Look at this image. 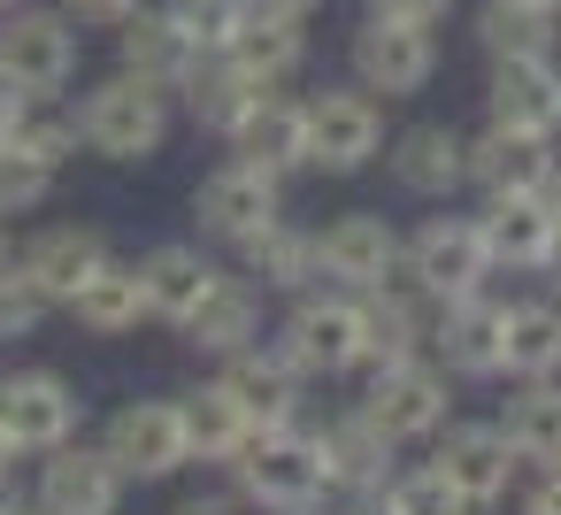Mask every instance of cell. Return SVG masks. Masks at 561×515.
I'll return each instance as SVG.
<instances>
[{
  "label": "cell",
  "mask_w": 561,
  "mask_h": 515,
  "mask_svg": "<svg viewBox=\"0 0 561 515\" xmlns=\"http://www.w3.org/2000/svg\"><path fill=\"white\" fill-rule=\"evenodd\" d=\"M70 116H78V147L85 154H101V162H154L170 124H178V93L154 85V78L108 70L101 85H85V101Z\"/></svg>",
  "instance_id": "6da1fadb"
},
{
  "label": "cell",
  "mask_w": 561,
  "mask_h": 515,
  "mask_svg": "<svg viewBox=\"0 0 561 515\" xmlns=\"http://www.w3.org/2000/svg\"><path fill=\"white\" fill-rule=\"evenodd\" d=\"M224 469L239 477V500H247V507H270V515H316V507L331 500L323 446H316V431H300V423L247 431Z\"/></svg>",
  "instance_id": "7a4b0ae2"
},
{
  "label": "cell",
  "mask_w": 561,
  "mask_h": 515,
  "mask_svg": "<svg viewBox=\"0 0 561 515\" xmlns=\"http://www.w3.org/2000/svg\"><path fill=\"white\" fill-rule=\"evenodd\" d=\"M0 78L24 101H62L78 78V24L55 0H24V9L0 16Z\"/></svg>",
  "instance_id": "3957f363"
},
{
  "label": "cell",
  "mask_w": 561,
  "mask_h": 515,
  "mask_svg": "<svg viewBox=\"0 0 561 515\" xmlns=\"http://www.w3.org/2000/svg\"><path fill=\"white\" fill-rule=\"evenodd\" d=\"M300 124H308V170L323 178H354L385 154V101L362 93V85H323L300 101Z\"/></svg>",
  "instance_id": "277c9868"
},
{
  "label": "cell",
  "mask_w": 561,
  "mask_h": 515,
  "mask_svg": "<svg viewBox=\"0 0 561 515\" xmlns=\"http://www.w3.org/2000/svg\"><path fill=\"white\" fill-rule=\"evenodd\" d=\"M446 408H454V392H446V369H438L431 354H408V362H392V369H369V385H362V400H354V415H362L369 431H385L392 446L438 438V431H446Z\"/></svg>",
  "instance_id": "5b68a950"
},
{
  "label": "cell",
  "mask_w": 561,
  "mask_h": 515,
  "mask_svg": "<svg viewBox=\"0 0 561 515\" xmlns=\"http://www.w3.org/2000/svg\"><path fill=\"white\" fill-rule=\"evenodd\" d=\"M346 70H354V85L377 93V101H415V93L438 78V32L392 24V16H362L354 39H346Z\"/></svg>",
  "instance_id": "8992f818"
},
{
  "label": "cell",
  "mask_w": 561,
  "mask_h": 515,
  "mask_svg": "<svg viewBox=\"0 0 561 515\" xmlns=\"http://www.w3.org/2000/svg\"><path fill=\"white\" fill-rule=\"evenodd\" d=\"M300 377H354V354H362V293H300L293 316L277 323L270 339Z\"/></svg>",
  "instance_id": "52a82bcc"
},
{
  "label": "cell",
  "mask_w": 561,
  "mask_h": 515,
  "mask_svg": "<svg viewBox=\"0 0 561 515\" xmlns=\"http://www.w3.org/2000/svg\"><path fill=\"white\" fill-rule=\"evenodd\" d=\"M101 446H108V461L124 469V484H154V477H178V469L193 461L178 400H124V408L108 415Z\"/></svg>",
  "instance_id": "ba28073f"
},
{
  "label": "cell",
  "mask_w": 561,
  "mask_h": 515,
  "mask_svg": "<svg viewBox=\"0 0 561 515\" xmlns=\"http://www.w3.org/2000/svg\"><path fill=\"white\" fill-rule=\"evenodd\" d=\"M78 438V392L55 369H9L0 377V446L9 454H47Z\"/></svg>",
  "instance_id": "9c48e42d"
},
{
  "label": "cell",
  "mask_w": 561,
  "mask_h": 515,
  "mask_svg": "<svg viewBox=\"0 0 561 515\" xmlns=\"http://www.w3.org/2000/svg\"><path fill=\"white\" fill-rule=\"evenodd\" d=\"M193 216H201L208 239L239 247V239H254L262 224L285 216V178H270V170H254V162H224V170H208V178L193 185Z\"/></svg>",
  "instance_id": "30bf717a"
},
{
  "label": "cell",
  "mask_w": 561,
  "mask_h": 515,
  "mask_svg": "<svg viewBox=\"0 0 561 515\" xmlns=\"http://www.w3.org/2000/svg\"><path fill=\"white\" fill-rule=\"evenodd\" d=\"M431 469L469 500V507H492V500H507L515 492V446H507V431L500 423H446L438 431V446H431Z\"/></svg>",
  "instance_id": "8fae6325"
},
{
  "label": "cell",
  "mask_w": 561,
  "mask_h": 515,
  "mask_svg": "<svg viewBox=\"0 0 561 515\" xmlns=\"http://www.w3.org/2000/svg\"><path fill=\"white\" fill-rule=\"evenodd\" d=\"M423 354H438L446 377H500V354H507V300H492V293L446 300Z\"/></svg>",
  "instance_id": "7c38bea8"
},
{
  "label": "cell",
  "mask_w": 561,
  "mask_h": 515,
  "mask_svg": "<svg viewBox=\"0 0 561 515\" xmlns=\"http://www.w3.org/2000/svg\"><path fill=\"white\" fill-rule=\"evenodd\" d=\"M124 500V469L108 461V446H85V438H62L39 454V500L47 515H116Z\"/></svg>",
  "instance_id": "4fadbf2b"
},
{
  "label": "cell",
  "mask_w": 561,
  "mask_h": 515,
  "mask_svg": "<svg viewBox=\"0 0 561 515\" xmlns=\"http://www.w3.org/2000/svg\"><path fill=\"white\" fill-rule=\"evenodd\" d=\"M553 131H530V124H492L469 139V185L492 201V193H546L553 178Z\"/></svg>",
  "instance_id": "5bb4252c"
},
{
  "label": "cell",
  "mask_w": 561,
  "mask_h": 515,
  "mask_svg": "<svg viewBox=\"0 0 561 515\" xmlns=\"http://www.w3.org/2000/svg\"><path fill=\"white\" fill-rule=\"evenodd\" d=\"M400 254V231L377 216V208H346L316 231V277L339 285V293H369Z\"/></svg>",
  "instance_id": "9a60e30c"
},
{
  "label": "cell",
  "mask_w": 561,
  "mask_h": 515,
  "mask_svg": "<svg viewBox=\"0 0 561 515\" xmlns=\"http://www.w3.org/2000/svg\"><path fill=\"white\" fill-rule=\"evenodd\" d=\"M408 262H415V277H423L438 300L484 293V277H492V254H484L477 216H431V224L408 239Z\"/></svg>",
  "instance_id": "2e32d148"
},
{
  "label": "cell",
  "mask_w": 561,
  "mask_h": 515,
  "mask_svg": "<svg viewBox=\"0 0 561 515\" xmlns=\"http://www.w3.org/2000/svg\"><path fill=\"white\" fill-rule=\"evenodd\" d=\"M224 147H231V162H254V170H270V178L308 170V124H300V101H293L285 85H270V93L224 131Z\"/></svg>",
  "instance_id": "e0dca14e"
},
{
  "label": "cell",
  "mask_w": 561,
  "mask_h": 515,
  "mask_svg": "<svg viewBox=\"0 0 561 515\" xmlns=\"http://www.w3.org/2000/svg\"><path fill=\"white\" fill-rule=\"evenodd\" d=\"M385 162H392V178L415 201H454L469 185V139L454 124H408V131H392L385 139Z\"/></svg>",
  "instance_id": "ac0fdd59"
},
{
  "label": "cell",
  "mask_w": 561,
  "mask_h": 515,
  "mask_svg": "<svg viewBox=\"0 0 561 515\" xmlns=\"http://www.w3.org/2000/svg\"><path fill=\"white\" fill-rule=\"evenodd\" d=\"M101 262H108V239H101L93 224H55V231H39V239L16 254V277H24L47 308H70L78 285H85Z\"/></svg>",
  "instance_id": "d6986e66"
},
{
  "label": "cell",
  "mask_w": 561,
  "mask_h": 515,
  "mask_svg": "<svg viewBox=\"0 0 561 515\" xmlns=\"http://www.w3.org/2000/svg\"><path fill=\"white\" fill-rule=\"evenodd\" d=\"M216 385L239 400V415H247L254 431H277V423H293V415H300V385H308V377H300L277 346H262V339H254V346L224 354V377H216Z\"/></svg>",
  "instance_id": "ffe728a7"
},
{
  "label": "cell",
  "mask_w": 561,
  "mask_h": 515,
  "mask_svg": "<svg viewBox=\"0 0 561 515\" xmlns=\"http://www.w3.org/2000/svg\"><path fill=\"white\" fill-rule=\"evenodd\" d=\"M178 331H185L193 354H239V346H254V339H262V285H254L247 270H239V277L216 270V285L193 300V316H185Z\"/></svg>",
  "instance_id": "44dd1931"
},
{
  "label": "cell",
  "mask_w": 561,
  "mask_h": 515,
  "mask_svg": "<svg viewBox=\"0 0 561 515\" xmlns=\"http://www.w3.org/2000/svg\"><path fill=\"white\" fill-rule=\"evenodd\" d=\"M201 62H208V55L178 32V16L162 9V0H147L131 24H116V70H131V78H154V85H170V93H178Z\"/></svg>",
  "instance_id": "7402d4cb"
},
{
  "label": "cell",
  "mask_w": 561,
  "mask_h": 515,
  "mask_svg": "<svg viewBox=\"0 0 561 515\" xmlns=\"http://www.w3.org/2000/svg\"><path fill=\"white\" fill-rule=\"evenodd\" d=\"M316 446H323V477H331V492H385L392 469H400V461H392L400 446H392L385 431H369L354 408L331 415V423L316 431Z\"/></svg>",
  "instance_id": "603a6c76"
},
{
  "label": "cell",
  "mask_w": 561,
  "mask_h": 515,
  "mask_svg": "<svg viewBox=\"0 0 561 515\" xmlns=\"http://www.w3.org/2000/svg\"><path fill=\"white\" fill-rule=\"evenodd\" d=\"M484 116H492V124L553 131V116H561V55H538V62H492Z\"/></svg>",
  "instance_id": "cb8c5ba5"
},
{
  "label": "cell",
  "mask_w": 561,
  "mask_h": 515,
  "mask_svg": "<svg viewBox=\"0 0 561 515\" xmlns=\"http://www.w3.org/2000/svg\"><path fill=\"white\" fill-rule=\"evenodd\" d=\"M131 270H139V300H147V316H154V323H185V316H193V300L216 285V262H208L201 247H185V239H170V247L139 254Z\"/></svg>",
  "instance_id": "d4e9b609"
},
{
  "label": "cell",
  "mask_w": 561,
  "mask_h": 515,
  "mask_svg": "<svg viewBox=\"0 0 561 515\" xmlns=\"http://www.w3.org/2000/svg\"><path fill=\"white\" fill-rule=\"evenodd\" d=\"M477 47H484V62L561 55V9H538V0H484L477 9Z\"/></svg>",
  "instance_id": "484cf974"
},
{
  "label": "cell",
  "mask_w": 561,
  "mask_h": 515,
  "mask_svg": "<svg viewBox=\"0 0 561 515\" xmlns=\"http://www.w3.org/2000/svg\"><path fill=\"white\" fill-rule=\"evenodd\" d=\"M262 93H270V85H262V78H247L231 55H208V62L178 85V108H185L201 131H216V139H224V131H231V124H239Z\"/></svg>",
  "instance_id": "4316f807"
},
{
  "label": "cell",
  "mask_w": 561,
  "mask_h": 515,
  "mask_svg": "<svg viewBox=\"0 0 561 515\" xmlns=\"http://www.w3.org/2000/svg\"><path fill=\"white\" fill-rule=\"evenodd\" d=\"M477 231H484L492 270H530L538 247H546V231H553V216H546L538 193H492V201L477 208Z\"/></svg>",
  "instance_id": "83f0119b"
},
{
  "label": "cell",
  "mask_w": 561,
  "mask_h": 515,
  "mask_svg": "<svg viewBox=\"0 0 561 515\" xmlns=\"http://www.w3.org/2000/svg\"><path fill=\"white\" fill-rule=\"evenodd\" d=\"M239 270L262 285V293H308L316 285V231L300 224H262L254 239H239Z\"/></svg>",
  "instance_id": "f1b7e54d"
},
{
  "label": "cell",
  "mask_w": 561,
  "mask_h": 515,
  "mask_svg": "<svg viewBox=\"0 0 561 515\" xmlns=\"http://www.w3.org/2000/svg\"><path fill=\"white\" fill-rule=\"evenodd\" d=\"M70 316H78L93 339H124V331H139V316H147V300H139V270L108 254V262H101V270L78 285Z\"/></svg>",
  "instance_id": "f546056e"
},
{
  "label": "cell",
  "mask_w": 561,
  "mask_h": 515,
  "mask_svg": "<svg viewBox=\"0 0 561 515\" xmlns=\"http://www.w3.org/2000/svg\"><path fill=\"white\" fill-rule=\"evenodd\" d=\"M500 377L530 385V377H561V308L553 300H515L507 308V354Z\"/></svg>",
  "instance_id": "4dcf8cb0"
},
{
  "label": "cell",
  "mask_w": 561,
  "mask_h": 515,
  "mask_svg": "<svg viewBox=\"0 0 561 515\" xmlns=\"http://www.w3.org/2000/svg\"><path fill=\"white\" fill-rule=\"evenodd\" d=\"M247 78H262V85H285L300 62H308V24H277V16H254L247 9V24H239V39L224 47Z\"/></svg>",
  "instance_id": "1f68e13d"
},
{
  "label": "cell",
  "mask_w": 561,
  "mask_h": 515,
  "mask_svg": "<svg viewBox=\"0 0 561 515\" xmlns=\"http://www.w3.org/2000/svg\"><path fill=\"white\" fill-rule=\"evenodd\" d=\"M500 431H507L515 461H553V454H561V377H530V385H515Z\"/></svg>",
  "instance_id": "d6a6232c"
},
{
  "label": "cell",
  "mask_w": 561,
  "mask_h": 515,
  "mask_svg": "<svg viewBox=\"0 0 561 515\" xmlns=\"http://www.w3.org/2000/svg\"><path fill=\"white\" fill-rule=\"evenodd\" d=\"M178 415H185V446H193V461H231V454H239V438L254 431L224 385L185 392V400H178Z\"/></svg>",
  "instance_id": "836d02e7"
},
{
  "label": "cell",
  "mask_w": 561,
  "mask_h": 515,
  "mask_svg": "<svg viewBox=\"0 0 561 515\" xmlns=\"http://www.w3.org/2000/svg\"><path fill=\"white\" fill-rule=\"evenodd\" d=\"M16 147H32L47 170H70V162H78V116H70L62 101H24V116H16Z\"/></svg>",
  "instance_id": "e575fe53"
},
{
  "label": "cell",
  "mask_w": 561,
  "mask_h": 515,
  "mask_svg": "<svg viewBox=\"0 0 561 515\" xmlns=\"http://www.w3.org/2000/svg\"><path fill=\"white\" fill-rule=\"evenodd\" d=\"M55 178H62V170H47L32 147L0 139V216H32V208L55 193Z\"/></svg>",
  "instance_id": "d590c367"
},
{
  "label": "cell",
  "mask_w": 561,
  "mask_h": 515,
  "mask_svg": "<svg viewBox=\"0 0 561 515\" xmlns=\"http://www.w3.org/2000/svg\"><path fill=\"white\" fill-rule=\"evenodd\" d=\"M377 500H385L392 515H469V500H461L431 461H423V469H392V484H385Z\"/></svg>",
  "instance_id": "8d00e7d4"
},
{
  "label": "cell",
  "mask_w": 561,
  "mask_h": 515,
  "mask_svg": "<svg viewBox=\"0 0 561 515\" xmlns=\"http://www.w3.org/2000/svg\"><path fill=\"white\" fill-rule=\"evenodd\" d=\"M162 9L178 16V32L201 47V55H224L247 24V0H162Z\"/></svg>",
  "instance_id": "74e56055"
},
{
  "label": "cell",
  "mask_w": 561,
  "mask_h": 515,
  "mask_svg": "<svg viewBox=\"0 0 561 515\" xmlns=\"http://www.w3.org/2000/svg\"><path fill=\"white\" fill-rule=\"evenodd\" d=\"M47 316H55V308H47V300H39V293H32V285L16 277V270L0 277V339H32V331H39Z\"/></svg>",
  "instance_id": "f35d334b"
},
{
  "label": "cell",
  "mask_w": 561,
  "mask_h": 515,
  "mask_svg": "<svg viewBox=\"0 0 561 515\" xmlns=\"http://www.w3.org/2000/svg\"><path fill=\"white\" fill-rule=\"evenodd\" d=\"M55 9L78 24V32H116V24H131L147 0H55Z\"/></svg>",
  "instance_id": "ab89813d"
},
{
  "label": "cell",
  "mask_w": 561,
  "mask_h": 515,
  "mask_svg": "<svg viewBox=\"0 0 561 515\" xmlns=\"http://www.w3.org/2000/svg\"><path fill=\"white\" fill-rule=\"evenodd\" d=\"M454 9L461 0H362V16H392V24H423V32H438Z\"/></svg>",
  "instance_id": "60d3db41"
},
{
  "label": "cell",
  "mask_w": 561,
  "mask_h": 515,
  "mask_svg": "<svg viewBox=\"0 0 561 515\" xmlns=\"http://www.w3.org/2000/svg\"><path fill=\"white\" fill-rule=\"evenodd\" d=\"M515 507H523V515H561V469H553V461H538V477L515 492Z\"/></svg>",
  "instance_id": "b9f144b4"
},
{
  "label": "cell",
  "mask_w": 561,
  "mask_h": 515,
  "mask_svg": "<svg viewBox=\"0 0 561 515\" xmlns=\"http://www.w3.org/2000/svg\"><path fill=\"white\" fill-rule=\"evenodd\" d=\"M254 16H277V24H316L323 16V0H247Z\"/></svg>",
  "instance_id": "7bdbcfd3"
},
{
  "label": "cell",
  "mask_w": 561,
  "mask_h": 515,
  "mask_svg": "<svg viewBox=\"0 0 561 515\" xmlns=\"http://www.w3.org/2000/svg\"><path fill=\"white\" fill-rule=\"evenodd\" d=\"M316 515H392V507H385L377 492H331V500H323Z\"/></svg>",
  "instance_id": "ee69618b"
},
{
  "label": "cell",
  "mask_w": 561,
  "mask_h": 515,
  "mask_svg": "<svg viewBox=\"0 0 561 515\" xmlns=\"http://www.w3.org/2000/svg\"><path fill=\"white\" fill-rule=\"evenodd\" d=\"M178 515H247V500H224V492H193V500H178Z\"/></svg>",
  "instance_id": "f6af8a7d"
},
{
  "label": "cell",
  "mask_w": 561,
  "mask_h": 515,
  "mask_svg": "<svg viewBox=\"0 0 561 515\" xmlns=\"http://www.w3.org/2000/svg\"><path fill=\"white\" fill-rule=\"evenodd\" d=\"M530 270H538V277H546V285L561 293V224L546 231V247H538V262H530Z\"/></svg>",
  "instance_id": "bcb514c9"
},
{
  "label": "cell",
  "mask_w": 561,
  "mask_h": 515,
  "mask_svg": "<svg viewBox=\"0 0 561 515\" xmlns=\"http://www.w3.org/2000/svg\"><path fill=\"white\" fill-rule=\"evenodd\" d=\"M16 116H24V93L0 78V139H16Z\"/></svg>",
  "instance_id": "7dc6e473"
},
{
  "label": "cell",
  "mask_w": 561,
  "mask_h": 515,
  "mask_svg": "<svg viewBox=\"0 0 561 515\" xmlns=\"http://www.w3.org/2000/svg\"><path fill=\"white\" fill-rule=\"evenodd\" d=\"M538 201H546V216L561 224V162H553V178H546V193H538Z\"/></svg>",
  "instance_id": "c3c4849f"
},
{
  "label": "cell",
  "mask_w": 561,
  "mask_h": 515,
  "mask_svg": "<svg viewBox=\"0 0 561 515\" xmlns=\"http://www.w3.org/2000/svg\"><path fill=\"white\" fill-rule=\"evenodd\" d=\"M16 270V247H9V231H0V277H9Z\"/></svg>",
  "instance_id": "681fc988"
},
{
  "label": "cell",
  "mask_w": 561,
  "mask_h": 515,
  "mask_svg": "<svg viewBox=\"0 0 561 515\" xmlns=\"http://www.w3.org/2000/svg\"><path fill=\"white\" fill-rule=\"evenodd\" d=\"M0 515H47V507H9V500H0Z\"/></svg>",
  "instance_id": "f907efd6"
},
{
  "label": "cell",
  "mask_w": 561,
  "mask_h": 515,
  "mask_svg": "<svg viewBox=\"0 0 561 515\" xmlns=\"http://www.w3.org/2000/svg\"><path fill=\"white\" fill-rule=\"evenodd\" d=\"M9 9H24V0H0V16H9Z\"/></svg>",
  "instance_id": "816d5d0a"
},
{
  "label": "cell",
  "mask_w": 561,
  "mask_h": 515,
  "mask_svg": "<svg viewBox=\"0 0 561 515\" xmlns=\"http://www.w3.org/2000/svg\"><path fill=\"white\" fill-rule=\"evenodd\" d=\"M538 9H561V0H538Z\"/></svg>",
  "instance_id": "f5cc1de1"
}]
</instances>
